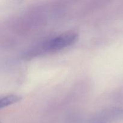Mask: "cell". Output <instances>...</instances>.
Returning a JSON list of instances; mask_svg holds the SVG:
<instances>
[{"mask_svg":"<svg viewBox=\"0 0 123 123\" xmlns=\"http://www.w3.org/2000/svg\"><path fill=\"white\" fill-rule=\"evenodd\" d=\"M79 35L74 31H67L55 36L36 48L31 53L27 54L30 56L39 54L43 52H54L70 46L75 43L78 40Z\"/></svg>","mask_w":123,"mask_h":123,"instance_id":"cell-1","label":"cell"},{"mask_svg":"<svg viewBox=\"0 0 123 123\" xmlns=\"http://www.w3.org/2000/svg\"><path fill=\"white\" fill-rule=\"evenodd\" d=\"M22 99L20 96L15 94H10L2 97L0 100V108H3L19 102Z\"/></svg>","mask_w":123,"mask_h":123,"instance_id":"cell-2","label":"cell"}]
</instances>
